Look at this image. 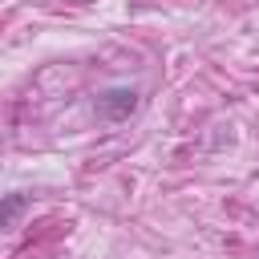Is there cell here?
Returning a JSON list of instances; mask_svg holds the SVG:
<instances>
[{
  "mask_svg": "<svg viewBox=\"0 0 259 259\" xmlns=\"http://www.w3.org/2000/svg\"><path fill=\"white\" fill-rule=\"evenodd\" d=\"M134 105H138L134 89H109V93L97 97V109H101V117H109V121H121Z\"/></svg>",
  "mask_w": 259,
  "mask_h": 259,
  "instance_id": "6da1fadb",
  "label": "cell"
},
{
  "mask_svg": "<svg viewBox=\"0 0 259 259\" xmlns=\"http://www.w3.org/2000/svg\"><path fill=\"white\" fill-rule=\"evenodd\" d=\"M20 206H24V198H20V194H8V202H4V227H12V223H16Z\"/></svg>",
  "mask_w": 259,
  "mask_h": 259,
  "instance_id": "7a4b0ae2",
  "label": "cell"
}]
</instances>
